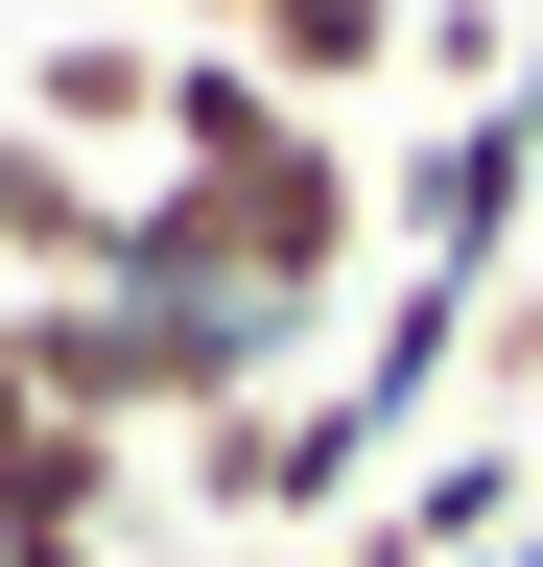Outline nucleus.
Masks as SVG:
<instances>
[{
	"label": "nucleus",
	"mask_w": 543,
	"mask_h": 567,
	"mask_svg": "<svg viewBox=\"0 0 543 567\" xmlns=\"http://www.w3.org/2000/svg\"><path fill=\"white\" fill-rule=\"evenodd\" d=\"M118 284H237L260 331H331L378 284V166L331 118H284L260 166H143V260H118Z\"/></svg>",
	"instance_id": "obj_1"
},
{
	"label": "nucleus",
	"mask_w": 543,
	"mask_h": 567,
	"mask_svg": "<svg viewBox=\"0 0 543 567\" xmlns=\"http://www.w3.org/2000/svg\"><path fill=\"white\" fill-rule=\"evenodd\" d=\"M520 213H543V71L401 142V284H472V308H497V284H520Z\"/></svg>",
	"instance_id": "obj_2"
},
{
	"label": "nucleus",
	"mask_w": 543,
	"mask_h": 567,
	"mask_svg": "<svg viewBox=\"0 0 543 567\" xmlns=\"http://www.w3.org/2000/svg\"><path fill=\"white\" fill-rule=\"evenodd\" d=\"M118 260H143V166H72L0 118V308H95Z\"/></svg>",
	"instance_id": "obj_3"
},
{
	"label": "nucleus",
	"mask_w": 543,
	"mask_h": 567,
	"mask_svg": "<svg viewBox=\"0 0 543 567\" xmlns=\"http://www.w3.org/2000/svg\"><path fill=\"white\" fill-rule=\"evenodd\" d=\"M520 496H543L520 425H449V450H401L355 520H331V567H472V544H520Z\"/></svg>",
	"instance_id": "obj_4"
},
{
	"label": "nucleus",
	"mask_w": 543,
	"mask_h": 567,
	"mask_svg": "<svg viewBox=\"0 0 543 567\" xmlns=\"http://www.w3.org/2000/svg\"><path fill=\"white\" fill-rule=\"evenodd\" d=\"M189 473H213V520L237 544H331V520H355V496H378V450H355V402H260V425H213V450H189Z\"/></svg>",
	"instance_id": "obj_5"
},
{
	"label": "nucleus",
	"mask_w": 543,
	"mask_h": 567,
	"mask_svg": "<svg viewBox=\"0 0 543 567\" xmlns=\"http://www.w3.org/2000/svg\"><path fill=\"white\" fill-rule=\"evenodd\" d=\"M401 24H426V0H260V24H237V71H260L284 118H331V142H355V95H401Z\"/></svg>",
	"instance_id": "obj_6"
},
{
	"label": "nucleus",
	"mask_w": 543,
	"mask_h": 567,
	"mask_svg": "<svg viewBox=\"0 0 543 567\" xmlns=\"http://www.w3.org/2000/svg\"><path fill=\"white\" fill-rule=\"evenodd\" d=\"M0 567H118V450L95 425H0Z\"/></svg>",
	"instance_id": "obj_7"
},
{
	"label": "nucleus",
	"mask_w": 543,
	"mask_h": 567,
	"mask_svg": "<svg viewBox=\"0 0 543 567\" xmlns=\"http://www.w3.org/2000/svg\"><path fill=\"white\" fill-rule=\"evenodd\" d=\"M237 24H260V0H189V48H237Z\"/></svg>",
	"instance_id": "obj_8"
},
{
	"label": "nucleus",
	"mask_w": 543,
	"mask_h": 567,
	"mask_svg": "<svg viewBox=\"0 0 543 567\" xmlns=\"http://www.w3.org/2000/svg\"><path fill=\"white\" fill-rule=\"evenodd\" d=\"M472 567H543V496H520V544H472Z\"/></svg>",
	"instance_id": "obj_9"
}]
</instances>
